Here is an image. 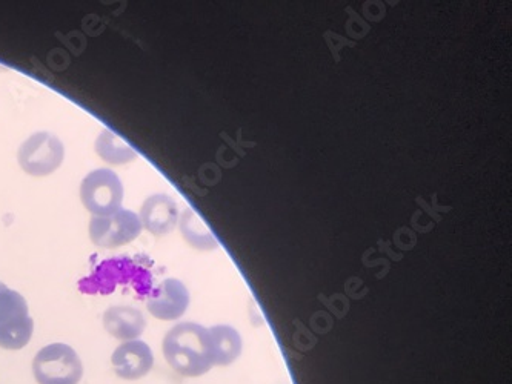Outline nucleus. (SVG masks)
I'll return each mask as SVG.
<instances>
[{
    "label": "nucleus",
    "mask_w": 512,
    "mask_h": 384,
    "mask_svg": "<svg viewBox=\"0 0 512 384\" xmlns=\"http://www.w3.org/2000/svg\"><path fill=\"white\" fill-rule=\"evenodd\" d=\"M168 365L183 377H202L213 368L210 331L197 323H179L163 338Z\"/></svg>",
    "instance_id": "nucleus-1"
},
{
    "label": "nucleus",
    "mask_w": 512,
    "mask_h": 384,
    "mask_svg": "<svg viewBox=\"0 0 512 384\" xmlns=\"http://www.w3.org/2000/svg\"><path fill=\"white\" fill-rule=\"evenodd\" d=\"M119 286L136 292L139 300L150 297L154 286L153 272L147 260L125 255L100 262L90 275L79 282V291L88 295H110Z\"/></svg>",
    "instance_id": "nucleus-2"
},
{
    "label": "nucleus",
    "mask_w": 512,
    "mask_h": 384,
    "mask_svg": "<svg viewBox=\"0 0 512 384\" xmlns=\"http://www.w3.org/2000/svg\"><path fill=\"white\" fill-rule=\"evenodd\" d=\"M33 374L39 384H79L84 377V365L71 346L53 343L37 352Z\"/></svg>",
    "instance_id": "nucleus-3"
},
{
    "label": "nucleus",
    "mask_w": 512,
    "mask_h": 384,
    "mask_svg": "<svg viewBox=\"0 0 512 384\" xmlns=\"http://www.w3.org/2000/svg\"><path fill=\"white\" fill-rule=\"evenodd\" d=\"M80 200L94 217H108L122 209L124 185L111 169H96L80 183Z\"/></svg>",
    "instance_id": "nucleus-4"
},
{
    "label": "nucleus",
    "mask_w": 512,
    "mask_h": 384,
    "mask_svg": "<svg viewBox=\"0 0 512 384\" xmlns=\"http://www.w3.org/2000/svg\"><path fill=\"white\" fill-rule=\"evenodd\" d=\"M65 160V146L59 137L47 131L28 137L19 151L17 162L28 176L47 177L56 173Z\"/></svg>",
    "instance_id": "nucleus-5"
},
{
    "label": "nucleus",
    "mask_w": 512,
    "mask_h": 384,
    "mask_svg": "<svg viewBox=\"0 0 512 384\" xmlns=\"http://www.w3.org/2000/svg\"><path fill=\"white\" fill-rule=\"evenodd\" d=\"M142 229L136 212L120 209L113 216L93 217L88 231L97 248L116 249L134 242L142 234Z\"/></svg>",
    "instance_id": "nucleus-6"
},
{
    "label": "nucleus",
    "mask_w": 512,
    "mask_h": 384,
    "mask_svg": "<svg viewBox=\"0 0 512 384\" xmlns=\"http://www.w3.org/2000/svg\"><path fill=\"white\" fill-rule=\"evenodd\" d=\"M190 306V292L180 280H163L153 289L147 300L150 314L157 320L173 322L179 320Z\"/></svg>",
    "instance_id": "nucleus-7"
},
{
    "label": "nucleus",
    "mask_w": 512,
    "mask_h": 384,
    "mask_svg": "<svg viewBox=\"0 0 512 384\" xmlns=\"http://www.w3.org/2000/svg\"><path fill=\"white\" fill-rule=\"evenodd\" d=\"M111 363L117 377L127 381L139 380L153 369L154 354L145 341H124L111 355Z\"/></svg>",
    "instance_id": "nucleus-8"
},
{
    "label": "nucleus",
    "mask_w": 512,
    "mask_h": 384,
    "mask_svg": "<svg viewBox=\"0 0 512 384\" xmlns=\"http://www.w3.org/2000/svg\"><path fill=\"white\" fill-rule=\"evenodd\" d=\"M140 222L153 236H168L179 222V209L174 199L167 194H153L140 208Z\"/></svg>",
    "instance_id": "nucleus-9"
},
{
    "label": "nucleus",
    "mask_w": 512,
    "mask_h": 384,
    "mask_svg": "<svg viewBox=\"0 0 512 384\" xmlns=\"http://www.w3.org/2000/svg\"><path fill=\"white\" fill-rule=\"evenodd\" d=\"M104 328L117 340H139L147 329V320L133 306H111L104 314Z\"/></svg>",
    "instance_id": "nucleus-10"
},
{
    "label": "nucleus",
    "mask_w": 512,
    "mask_h": 384,
    "mask_svg": "<svg viewBox=\"0 0 512 384\" xmlns=\"http://www.w3.org/2000/svg\"><path fill=\"white\" fill-rule=\"evenodd\" d=\"M208 331L214 366H230L242 355L243 341L236 329L228 325H217Z\"/></svg>",
    "instance_id": "nucleus-11"
},
{
    "label": "nucleus",
    "mask_w": 512,
    "mask_h": 384,
    "mask_svg": "<svg viewBox=\"0 0 512 384\" xmlns=\"http://www.w3.org/2000/svg\"><path fill=\"white\" fill-rule=\"evenodd\" d=\"M94 151L110 165H127L137 159L136 149L111 130H104L97 136Z\"/></svg>",
    "instance_id": "nucleus-12"
},
{
    "label": "nucleus",
    "mask_w": 512,
    "mask_h": 384,
    "mask_svg": "<svg viewBox=\"0 0 512 384\" xmlns=\"http://www.w3.org/2000/svg\"><path fill=\"white\" fill-rule=\"evenodd\" d=\"M180 232L183 239L187 240L193 248L200 251H210L219 246L213 232L205 226L199 216L193 209L183 211L182 217L179 219Z\"/></svg>",
    "instance_id": "nucleus-13"
},
{
    "label": "nucleus",
    "mask_w": 512,
    "mask_h": 384,
    "mask_svg": "<svg viewBox=\"0 0 512 384\" xmlns=\"http://www.w3.org/2000/svg\"><path fill=\"white\" fill-rule=\"evenodd\" d=\"M34 332V322L30 315L17 317L10 322L0 325V348L7 351L24 349L31 341Z\"/></svg>",
    "instance_id": "nucleus-14"
},
{
    "label": "nucleus",
    "mask_w": 512,
    "mask_h": 384,
    "mask_svg": "<svg viewBox=\"0 0 512 384\" xmlns=\"http://www.w3.org/2000/svg\"><path fill=\"white\" fill-rule=\"evenodd\" d=\"M28 315V303L19 292L0 282V325Z\"/></svg>",
    "instance_id": "nucleus-15"
}]
</instances>
